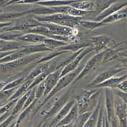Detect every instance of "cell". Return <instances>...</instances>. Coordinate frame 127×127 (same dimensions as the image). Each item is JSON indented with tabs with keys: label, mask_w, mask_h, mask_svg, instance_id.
<instances>
[{
	"label": "cell",
	"mask_w": 127,
	"mask_h": 127,
	"mask_svg": "<svg viewBox=\"0 0 127 127\" xmlns=\"http://www.w3.org/2000/svg\"><path fill=\"white\" fill-rule=\"evenodd\" d=\"M77 74H78V72L75 71V72H72V74H69V75H68L67 76H65V78H62V79L60 81V82H58V84H57V85L56 86V88L53 89V91L50 93V97L53 96V95L55 94L56 92H57L58 91H60V89H62L63 88L65 87L67 85H68V83L70 82H72V81L75 78V77L76 76Z\"/></svg>",
	"instance_id": "1"
},
{
	"label": "cell",
	"mask_w": 127,
	"mask_h": 127,
	"mask_svg": "<svg viewBox=\"0 0 127 127\" xmlns=\"http://www.w3.org/2000/svg\"><path fill=\"white\" fill-rule=\"evenodd\" d=\"M59 76H60V72L59 71H57L48 77V78L45 82V95L49 93L51 91V89L55 86V85L57 82V80L60 78Z\"/></svg>",
	"instance_id": "2"
},
{
	"label": "cell",
	"mask_w": 127,
	"mask_h": 127,
	"mask_svg": "<svg viewBox=\"0 0 127 127\" xmlns=\"http://www.w3.org/2000/svg\"><path fill=\"white\" fill-rule=\"evenodd\" d=\"M21 40L25 41H30V42H41V41H45V40L47 39L45 37L41 36V35H37V34H28L25 35V37H23L21 38Z\"/></svg>",
	"instance_id": "3"
},
{
	"label": "cell",
	"mask_w": 127,
	"mask_h": 127,
	"mask_svg": "<svg viewBox=\"0 0 127 127\" xmlns=\"http://www.w3.org/2000/svg\"><path fill=\"white\" fill-rule=\"evenodd\" d=\"M100 59H101V55H97V56H95L94 58L92 59L90 62H88V64H87V65H86V67H85V68L84 72L82 73V75H81L79 76V78H82V75H84L87 72H88V71L90 70V69L95 65V64L96 63H97V62H98V60H100Z\"/></svg>",
	"instance_id": "4"
},
{
	"label": "cell",
	"mask_w": 127,
	"mask_h": 127,
	"mask_svg": "<svg viewBox=\"0 0 127 127\" xmlns=\"http://www.w3.org/2000/svg\"><path fill=\"white\" fill-rule=\"evenodd\" d=\"M117 72V71H113V72H112V71H107V72H103V73L100 74V75L98 76V78H97L95 81V82H93V84L95 85V84L100 83V82H102V81L105 80V79L108 78L109 77H110L113 74L116 73Z\"/></svg>",
	"instance_id": "5"
},
{
	"label": "cell",
	"mask_w": 127,
	"mask_h": 127,
	"mask_svg": "<svg viewBox=\"0 0 127 127\" xmlns=\"http://www.w3.org/2000/svg\"><path fill=\"white\" fill-rule=\"evenodd\" d=\"M95 40H93L95 42V43L96 44V47H97V50H100L102 47H103V46H104L107 42V39L103 37H95L94 38Z\"/></svg>",
	"instance_id": "6"
},
{
	"label": "cell",
	"mask_w": 127,
	"mask_h": 127,
	"mask_svg": "<svg viewBox=\"0 0 127 127\" xmlns=\"http://www.w3.org/2000/svg\"><path fill=\"white\" fill-rule=\"evenodd\" d=\"M74 103V101H72V102H69L65 107H63V109L61 110V112L60 113V114H59L58 116H57V117L56 118V121L60 120L61 118H63L64 116H65V115L67 114V113L68 112V110H70V107H72V103Z\"/></svg>",
	"instance_id": "7"
},
{
	"label": "cell",
	"mask_w": 127,
	"mask_h": 127,
	"mask_svg": "<svg viewBox=\"0 0 127 127\" xmlns=\"http://www.w3.org/2000/svg\"><path fill=\"white\" fill-rule=\"evenodd\" d=\"M78 107H77V105H75L74 107H73V109H72V110L69 113V115L68 116L66 117V118H65L64 119V120H63L60 124H58V125H62V124H64V123H68L69 121H70V120H72V119H74L75 117V116H76V113H77V110H78V108H77Z\"/></svg>",
	"instance_id": "8"
},
{
	"label": "cell",
	"mask_w": 127,
	"mask_h": 127,
	"mask_svg": "<svg viewBox=\"0 0 127 127\" xmlns=\"http://www.w3.org/2000/svg\"><path fill=\"white\" fill-rule=\"evenodd\" d=\"M46 68H47V65H42V66H40V67H38L37 69H35V70H34V72H33L30 75L29 78L31 79V78H34V77H36V76L39 75L40 73H42L43 72H44V71L46 70Z\"/></svg>",
	"instance_id": "9"
},
{
	"label": "cell",
	"mask_w": 127,
	"mask_h": 127,
	"mask_svg": "<svg viewBox=\"0 0 127 127\" xmlns=\"http://www.w3.org/2000/svg\"><path fill=\"white\" fill-rule=\"evenodd\" d=\"M125 78H111L110 79L109 81H107V82H105L104 84H103L102 86H105V85H108V86H114L116 85L117 84L120 83L121 81H123Z\"/></svg>",
	"instance_id": "10"
},
{
	"label": "cell",
	"mask_w": 127,
	"mask_h": 127,
	"mask_svg": "<svg viewBox=\"0 0 127 127\" xmlns=\"http://www.w3.org/2000/svg\"><path fill=\"white\" fill-rule=\"evenodd\" d=\"M45 42L47 45H49L50 47H58L60 45H63V43L62 42H60V41H57V40H47L46 39L45 40Z\"/></svg>",
	"instance_id": "11"
},
{
	"label": "cell",
	"mask_w": 127,
	"mask_h": 127,
	"mask_svg": "<svg viewBox=\"0 0 127 127\" xmlns=\"http://www.w3.org/2000/svg\"><path fill=\"white\" fill-rule=\"evenodd\" d=\"M75 7L82 9V10H86V9H89L91 6H92V3L90 2H84V3H78L77 5H74Z\"/></svg>",
	"instance_id": "12"
},
{
	"label": "cell",
	"mask_w": 127,
	"mask_h": 127,
	"mask_svg": "<svg viewBox=\"0 0 127 127\" xmlns=\"http://www.w3.org/2000/svg\"><path fill=\"white\" fill-rule=\"evenodd\" d=\"M31 82V80L28 81V82H26L24 84V85H23V86L20 88V90L17 92V94H15V97H17V96H18L19 95H21V93H23V92H24V91L28 88V86L30 85Z\"/></svg>",
	"instance_id": "13"
},
{
	"label": "cell",
	"mask_w": 127,
	"mask_h": 127,
	"mask_svg": "<svg viewBox=\"0 0 127 127\" xmlns=\"http://www.w3.org/2000/svg\"><path fill=\"white\" fill-rule=\"evenodd\" d=\"M68 11L69 14L73 16H79V15H82L85 14L84 11L77 10V9H70V10H68Z\"/></svg>",
	"instance_id": "14"
},
{
	"label": "cell",
	"mask_w": 127,
	"mask_h": 127,
	"mask_svg": "<svg viewBox=\"0 0 127 127\" xmlns=\"http://www.w3.org/2000/svg\"><path fill=\"white\" fill-rule=\"evenodd\" d=\"M44 90H45V83H43V84H41V85H40V87L38 88V90H37V91L36 95H37V97H39L42 95L43 91Z\"/></svg>",
	"instance_id": "15"
},
{
	"label": "cell",
	"mask_w": 127,
	"mask_h": 127,
	"mask_svg": "<svg viewBox=\"0 0 127 127\" xmlns=\"http://www.w3.org/2000/svg\"><path fill=\"white\" fill-rule=\"evenodd\" d=\"M82 25L85 26V27H86V28H96L97 26H98L99 25L98 24H95V23H89V22H84V23H82Z\"/></svg>",
	"instance_id": "16"
},
{
	"label": "cell",
	"mask_w": 127,
	"mask_h": 127,
	"mask_svg": "<svg viewBox=\"0 0 127 127\" xmlns=\"http://www.w3.org/2000/svg\"><path fill=\"white\" fill-rule=\"evenodd\" d=\"M90 116V113H86L85 115H83V116H82V117L80 118V123H79V126H82L84 123H85V121L88 119V117Z\"/></svg>",
	"instance_id": "17"
},
{
	"label": "cell",
	"mask_w": 127,
	"mask_h": 127,
	"mask_svg": "<svg viewBox=\"0 0 127 127\" xmlns=\"http://www.w3.org/2000/svg\"><path fill=\"white\" fill-rule=\"evenodd\" d=\"M34 97V91L33 92V93L31 94V97H29V99H28L27 100H26V103H25V107L26 106H28V104H29V103L31 102V100H33V98Z\"/></svg>",
	"instance_id": "18"
},
{
	"label": "cell",
	"mask_w": 127,
	"mask_h": 127,
	"mask_svg": "<svg viewBox=\"0 0 127 127\" xmlns=\"http://www.w3.org/2000/svg\"><path fill=\"white\" fill-rule=\"evenodd\" d=\"M118 87H119L120 89H122V90H123L124 91H126V82H122L121 85H120Z\"/></svg>",
	"instance_id": "19"
}]
</instances>
